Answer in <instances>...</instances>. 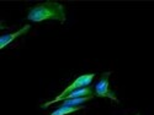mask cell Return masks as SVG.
I'll list each match as a JSON object with an SVG mask.
<instances>
[{
    "mask_svg": "<svg viewBox=\"0 0 154 115\" xmlns=\"http://www.w3.org/2000/svg\"><path fill=\"white\" fill-rule=\"evenodd\" d=\"M95 73H85V75H82V76H79V77H76L75 80H74V82L73 83H70L64 91L60 93V94H58L53 100H49V102H47V103H45V104H42L41 105V108L42 109H46V108H48L49 105H52V104H54V103H57V102H59V100H63L64 99V97L66 96H68L69 93H72V92H74V91H78V89H80V88H84V87H88L89 85H90L91 82H93V80L95 79Z\"/></svg>",
    "mask_w": 154,
    "mask_h": 115,
    "instance_id": "7a4b0ae2",
    "label": "cell"
},
{
    "mask_svg": "<svg viewBox=\"0 0 154 115\" xmlns=\"http://www.w3.org/2000/svg\"><path fill=\"white\" fill-rule=\"evenodd\" d=\"M95 96H88V97H82V98H73V99H66L63 100L60 107H80L88 100L93 99Z\"/></svg>",
    "mask_w": 154,
    "mask_h": 115,
    "instance_id": "5b68a950",
    "label": "cell"
},
{
    "mask_svg": "<svg viewBox=\"0 0 154 115\" xmlns=\"http://www.w3.org/2000/svg\"><path fill=\"white\" fill-rule=\"evenodd\" d=\"M26 19L33 22L57 20L64 23L66 22V7L58 1H45L31 7L27 12Z\"/></svg>",
    "mask_w": 154,
    "mask_h": 115,
    "instance_id": "6da1fadb",
    "label": "cell"
},
{
    "mask_svg": "<svg viewBox=\"0 0 154 115\" xmlns=\"http://www.w3.org/2000/svg\"><path fill=\"white\" fill-rule=\"evenodd\" d=\"M30 28H31L30 24H25L22 28H20L19 31H16L14 33H9V34L2 36V37H0V49H4L8 44H10L12 41H15L17 37H21L23 34H26L30 31Z\"/></svg>",
    "mask_w": 154,
    "mask_h": 115,
    "instance_id": "277c9868",
    "label": "cell"
},
{
    "mask_svg": "<svg viewBox=\"0 0 154 115\" xmlns=\"http://www.w3.org/2000/svg\"><path fill=\"white\" fill-rule=\"evenodd\" d=\"M136 115H139V114H136Z\"/></svg>",
    "mask_w": 154,
    "mask_h": 115,
    "instance_id": "52a82bcc",
    "label": "cell"
},
{
    "mask_svg": "<svg viewBox=\"0 0 154 115\" xmlns=\"http://www.w3.org/2000/svg\"><path fill=\"white\" fill-rule=\"evenodd\" d=\"M82 108H84V105H80V107H59L57 110H54L51 115H68V114L78 111Z\"/></svg>",
    "mask_w": 154,
    "mask_h": 115,
    "instance_id": "8992f818",
    "label": "cell"
},
{
    "mask_svg": "<svg viewBox=\"0 0 154 115\" xmlns=\"http://www.w3.org/2000/svg\"><path fill=\"white\" fill-rule=\"evenodd\" d=\"M111 72H104L101 76L100 81L95 85V89H94V94L95 97H101V98H110L115 102H119L117 97L115 96V93L110 89V82H109V77H110Z\"/></svg>",
    "mask_w": 154,
    "mask_h": 115,
    "instance_id": "3957f363",
    "label": "cell"
}]
</instances>
